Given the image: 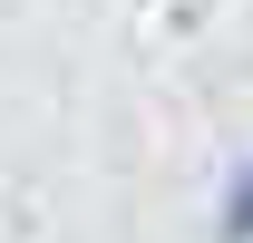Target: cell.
Returning a JSON list of instances; mask_svg holds the SVG:
<instances>
[{
  "mask_svg": "<svg viewBox=\"0 0 253 243\" xmlns=\"http://www.w3.org/2000/svg\"><path fill=\"white\" fill-rule=\"evenodd\" d=\"M214 243H253V165H234V185H224V214H214Z\"/></svg>",
  "mask_w": 253,
  "mask_h": 243,
  "instance_id": "cell-1",
  "label": "cell"
}]
</instances>
